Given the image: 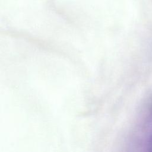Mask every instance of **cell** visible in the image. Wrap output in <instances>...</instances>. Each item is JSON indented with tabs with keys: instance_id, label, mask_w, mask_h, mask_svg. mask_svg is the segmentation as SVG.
I'll list each match as a JSON object with an SVG mask.
<instances>
[{
	"instance_id": "1",
	"label": "cell",
	"mask_w": 152,
	"mask_h": 152,
	"mask_svg": "<svg viewBox=\"0 0 152 152\" xmlns=\"http://www.w3.org/2000/svg\"><path fill=\"white\" fill-rule=\"evenodd\" d=\"M149 150L150 152H152V137H151L149 141Z\"/></svg>"
}]
</instances>
